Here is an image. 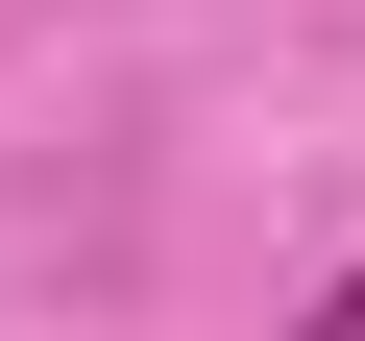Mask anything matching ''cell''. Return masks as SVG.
<instances>
[{"label": "cell", "instance_id": "1", "mask_svg": "<svg viewBox=\"0 0 365 341\" xmlns=\"http://www.w3.org/2000/svg\"><path fill=\"white\" fill-rule=\"evenodd\" d=\"M317 341H365V292H317Z\"/></svg>", "mask_w": 365, "mask_h": 341}]
</instances>
